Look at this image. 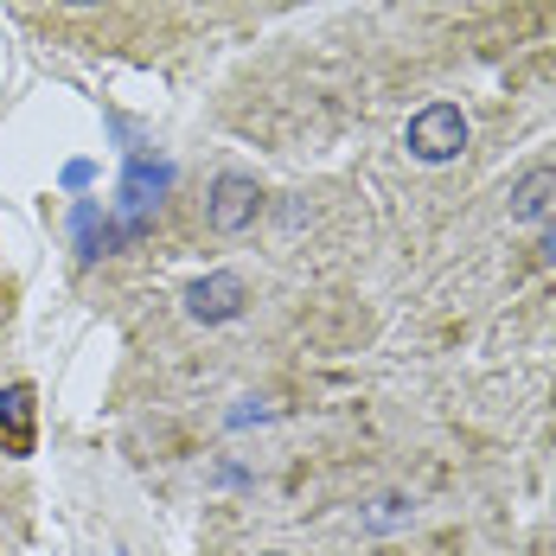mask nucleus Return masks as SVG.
<instances>
[{
  "label": "nucleus",
  "mask_w": 556,
  "mask_h": 556,
  "mask_svg": "<svg viewBox=\"0 0 556 556\" xmlns=\"http://www.w3.org/2000/svg\"><path fill=\"white\" fill-rule=\"evenodd\" d=\"M467 141H473V122H467L460 103H422V110L409 115V128H403V148H409V161H422V167L460 161Z\"/></svg>",
  "instance_id": "f257e3e1"
},
{
  "label": "nucleus",
  "mask_w": 556,
  "mask_h": 556,
  "mask_svg": "<svg viewBox=\"0 0 556 556\" xmlns=\"http://www.w3.org/2000/svg\"><path fill=\"white\" fill-rule=\"evenodd\" d=\"M263 212V186L250 179V173H218L212 179V199H205V224L218 230V237H243L250 224Z\"/></svg>",
  "instance_id": "f03ea898"
},
{
  "label": "nucleus",
  "mask_w": 556,
  "mask_h": 556,
  "mask_svg": "<svg viewBox=\"0 0 556 556\" xmlns=\"http://www.w3.org/2000/svg\"><path fill=\"white\" fill-rule=\"evenodd\" d=\"M243 301H250V288H243L237 269H212V276H199L192 288H186V314H192L199 327H224V320H237Z\"/></svg>",
  "instance_id": "7ed1b4c3"
},
{
  "label": "nucleus",
  "mask_w": 556,
  "mask_h": 556,
  "mask_svg": "<svg viewBox=\"0 0 556 556\" xmlns=\"http://www.w3.org/2000/svg\"><path fill=\"white\" fill-rule=\"evenodd\" d=\"M173 186V167L167 161H128V173H122V212H128V237L135 230H148V218H154V205H161V192Z\"/></svg>",
  "instance_id": "20e7f679"
},
{
  "label": "nucleus",
  "mask_w": 556,
  "mask_h": 556,
  "mask_svg": "<svg viewBox=\"0 0 556 556\" xmlns=\"http://www.w3.org/2000/svg\"><path fill=\"white\" fill-rule=\"evenodd\" d=\"M505 212H511V224H544V218H551V212H556V161L518 173V179H511Z\"/></svg>",
  "instance_id": "39448f33"
},
{
  "label": "nucleus",
  "mask_w": 556,
  "mask_h": 556,
  "mask_svg": "<svg viewBox=\"0 0 556 556\" xmlns=\"http://www.w3.org/2000/svg\"><path fill=\"white\" fill-rule=\"evenodd\" d=\"M0 435H7L13 454H33V384L0 390Z\"/></svg>",
  "instance_id": "423d86ee"
},
{
  "label": "nucleus",
  "mask_w": 556,
  "mask_h": 556,
  "mask_svg": "<svg viewBox=\"0 0 556 556\" xmlns=\"http://www.w3.org/2000/svg\"><path fill=\"white\" fill-rule=\"evenodd\" d=\"M58 7H103V0H58Z\"/></svg>",
  "instance_id": "0eeeda50"
},
{
  "label": "nucleus",
  "mask_w": 556,
  "mask_h": 556,
  "mask_svg": "<svg viewBox=\"0 0 556 556\" xmlns=\"http://www.w3.org/2000/svg\"><path fill=\"white\" fill-rule=\"evenodd\" d=\"M544 250H551V256H556V237H551V243H544Z\"/></svg>",
  "instance_id": "6e6552de"
},
{
  "label": "nucleus",
  "mask_w": 556,
  "mask_h": 556,
  "mask_svg": "<svg viewBox=\"0 0 556 556\" xmlns=\"http://www.w3.org/2000/svg\"><path fill=\"white\" fill-rule=\"evenodd\" d=\"M269 556H281V551H269Z\"/></svg>",
  "instance_id": "1a4fd4ad"
}]
</instances>
